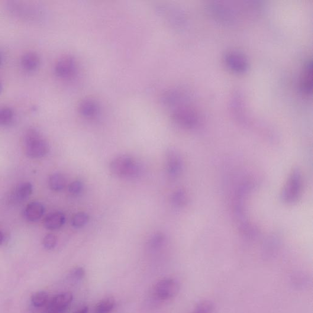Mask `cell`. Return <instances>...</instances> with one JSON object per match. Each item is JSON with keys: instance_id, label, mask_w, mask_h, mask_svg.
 I'll return each instance as SVG.
<instances>
[{"instance_id": "obj_1", "label": "cell", "mask_w": 313, "mask_h": 313, "mask_svg": "<svg viewBox=\"0 0 313 313\" xmlns=\"http://www.w3.org/2000/svg\"><path fill=\"white\" fill-rule=\"evenodd\" d=\"M111 173L116 177L124 179H135L140 176L139 164L133 157L126 154L119 155L109 164Z\"/></svg>"}, {"instance_id": "obj_2", "label": "cell", "mask_w": 313, "mask_h": 313, "mask_svg": "<svg viewBox=\"0 0 313 313\" xmlns=\"http://www.w3.org/2000/svg\"><path fill=\"white\" fill-rule=\"evenodd\" d=\"M26 154L31 159H39L46 156L49 152V146L40 132L30 128L25 135Z\"/></svg>"}, {"instance_id": "obj_3", "label": "cell", "mask_w": 313, "mask_h": 313, "mask_svg": "<svg viewBox=\"0 0 313 313\" xmlns=\"http://www.w3.org/2000/svg\"><path fill=\"white\" fill-rule=\"evenodd\" d=\"M302 188L301 174L295 170L288 179L283 193V198L288 203H292L298 200Z\"/></svg>"}, {"instance_id": "obj_4", "label": "cell", "mask_w": 313, "mask_h": 313, "mask_svg": "<svg viewBox=\"0 0 313 313\" xmlns=\"http://www.w3.org/2000/svg\"><path fill=\"white\" fill-rule=\"evenodd\" d=\"M180 285L176 280L167 279L160 280L155 286V293L161 300H168L178 294Z\"/></svg>"}, {"instance_id": "obj_5", "label": "cell", "mask_w": 313, "mask_h": 313, "mask_svg": "<svg viewBox=\"0 0 313 313\" xmlns=\"http://www.w3.org/2000/svg\"><path fill=\"white\" fill-rule=\"evenodd\" d=\"M73 301L72 293L62 292L53 297L47 304V313H64Z\"/></svg>"}, {"instance_id": "obj_6", "label": "cell", "mask_w": 313, "mask_h": 313, "mask_svg": "<svg viewBox=\"0 0 313 313\" xmlns=\"http://www.w3.org/2000/svg\"><path fill=\"white\" fill-rule=\"evenodd\" d=\"M167 170L168 174L172 178L178 176L181 172L182 163L178 152L170 148L166 153Z\"/></svg>"}, {"instance_id": "obj_7", "label": "cell", "mask_w": 313, "mask_h": 313, "mask_svg": "<svg viewBox=\"0 0 313 313\" xmlns=\"http://www.w3.org/2000/svg\"><path fill=\"white\" fill-rule=\"evenodd\" d=\"M225 61L228 68L235 72L244 73L248 68V61L243 54L231 51L226 54Z\"/></svg>"}, {"instance_id": "obj_8", "label": "cell", "mask_w": 313, "mask_h": 313, "mask_svg": "<svg viewBox=\"0 0 313 313\" xmlns=\"http://www.w3.org/2000/svg\"><path fill=\"white\" fill-rule=\"evenodd\" d=\"M76 69V62L72 57L66 56L58 61L56 66V73L58 77H67L72 74Z\"/></svg>"}, {"instance_id": "obj_9", "label": "cell", "mask_w": 313, "mask_h": 313, "mask_svg": "<svg viewBox=\"0 0 313 313\" xmlns=\"http://www.w3.org/2000/svg\"><path fill=\"white\" fill-rule=\"evenodd\" d=\"M173 118L177 123L186 127H194L198 121L194 113L188 109H178L174 112Z\"/></svg>"}, {"instance_id": "obj_10", "label": "cell", "mask_w": 313, "mask_h": 313, "mask_svg": "<svg viewBox=\"0 0 313 313\" xmlns=\"http://www.w3.org/2000/svg\"><path fill=\"white\" fill-rule=\"evenodd\" d=\"M45 209L44 206L40 202H32L30 203L25 210V217L29 222H36L43 217Z\"/></svg>"}, {"instance_id": "obj_11", "label": "cell", "mask_w": 313, "mask_h": 313, "mask_svg": "<svg viewBox=\"0 0 313 313\" xmlns=\"http://www.w3.org/2000/svg\"><path fill=\"white\" fill-rule=\"evenodd\" d=\"M66 221L65 215L61 212L51 213L44 220V227L47 230H56L63 227Z\"/></svg>"}, {"instance_id": "obj_12", "label": "cell", "mask_w": 313, "mask_h": 313, "mask_svg": "<svg viewBox=\"0 0 313 313\" xmlns=\"http://www.w3.org/2000/svg\"><path fill=\"white\" fill-rule=\"evenodd\" d=\"M21 63L24 69L28 71H33L40 66V58L36 53H27L22 57Z\"/></svg>"}, {"instance_id": "obj_13", "label": "cell", "mask_w": 313, "mask_h": 313, "mask_svg": "<svg viewBox=\"0 0 313 313\" xmlns=\"http://www.w3.org/2000/svg\"><path fill=\"white\" fill-rule=\"evenodd\" d=\"M312 62H308L303 72L301 81V89L306 94L312 91Z\"/></svg>"}, {"instance_id": "obj_14", "label": "cell", "mask_w": 313, "mask_h": 313, "mask_svg": "<svg viewBox=\"0 0 313 313\" xmlns=\"http://www.w3.org/2000/svg\"><path fill=\"white\" fill-rule=\"evenodd\" d=\"M33 192V186L30 182L21 183L16 188L14 192V198L19 201L27 199Z\"/></svg>"}, {"instance_id": "obj_15", "label": "cell", "mask_w": 313, "mask_h": 313, "mask_svg": "<svg viewBox=\"0 0 313 313\" xmlns=\"http://www.w3.org/2000/svg\"><path fill=\"white\" fill-rule=\"evenodd\" d=\"M48 185H49L50 189L53 191H61L66 185L65 177L60 173L53 174L50 177Z\"/></svg>"}, {"instance_id": "obj_16", "label": "cell", "mask_w": 313, "mask_h": 313, "mask_svg": "<svg viewBox=\"0 0 313 313\" xmlns=\"http://www.w3.org/2000/svg\"><path fill=\"white\" fill-rule=\"evenodd\" d=\"M115 306L114 298H107L102 300L96 306V313H111Z\"/></svg>"}, {"instance_id": "obj_17", "label": "cell", "mask_w": 313, "mask_h": 313, "mask_svg": "<svg viewBox=\"0 0 313 313\" xmlns=\"http://www.w3.org/2000/svg\"><path fill=\"white\" fill-rule=\"evenodd\" d=\"M31 300L35 307L43 308L49 302V296L45 291L37 292L32 296Z\"/></svg>"}, {"instance_id": "obj_18", "label": "cell", "mask_w": 313, "mask_h": 313, "mask_svg": "<svg viewBox=\"0 0 313 313\" xmlns=\"http://www.w3.org/2000/svg\"><path fill=\"white\" fill-rule=\"evenodd\" d=\"M80 109L83 115L86 116H92L98 112V108L95 102L87 100L80 104Z\"/></svg>"}, {"instance_id": "obj_19", "label": "cell", "mask_w": 313, "mask_h": 313, "mask_svg": "<svg viewBox=\"0 0 313 313\" xmlns=\"http://www.w3.org/2000/svg\"><path fill=\"white\" fill-rule=\"evenodd\" d=\"M14 117V111L11 108H0V125L5 126L9 125Z\"/></svg>"}, {"instance_id": "obj_20", "label": "cell", "mask_w": 313, "mask_h": 313, "mask_svg": "<svg viewBox=\"0 0 313 313\" xmlns=\"http://www.w3.org/2000/svg\"><path fill=\"white\" fill-rule=\"evenodd\" d=\"M165 242V236L162 232H157L151 237L148 245L151 249L156 250L163 246Z\"/></svg>"}, {"instance_id": "obj_21", "label": "cell", "mask_w": 313, "mask_h": 313, "mask_svg": "<svg viewBox=\"0 0 313 313\" xmlns=\"http://www.w3.org/2000/svg\"><path fill=\"white\" fill-rule=\"evenodd\" d=\"M89 220V215L85 212H79L74 215L72 225L75 228H82L88 224Z\"/></svg>"}, {"instance_id": "obj_22", "label": "cell", "mask_w": 313, "mask_h": 313, "mask_svg": "<svg viewBox=\"0 0 313 313\" xmlns=\"http://www.w3.org/2000/svg\"><path fill=\"white\" fill-rule=\"evenodd\" d=\"M214 308V304L211 301H204L196 305L192 313H212Z\"/></svg>"}, {"instance_id": "obj_23", "label": "cell", "mask_w": 313, "mask_h": 313, "mask_svg": "<svg viewBox=\"0 0 313 313\" xmlns=\"http://www.w3.org/2000/svg\"><path fill=\"white\" fill-rule=\"evenodd\" d=\"M186 201V193L183 190H177L172 196V202L174 205L179 207L185 204Z\"/></svg>"}, {"instance_id": "obj_24", "label": "cell", "mask_w": 313, "mask_h": 313, "mask_svg": "<svg viewBox=\"0 0 313 313\" xmlns=\"http://www.w3.org/2000/svg\"><path fill=\"white\" fill-rule=\"evenodd\" d=\"M57 243V236L53 234H48L44 238V246L47 250H50L53 249L56 247Z\"/></svg>"}, {"instance_id": "obj_25", "label": "cell", "mask_w": 313, "mask_h": 313, "mask_svg": "<svg viewBox=\"0 0 313 313\" xmlns=\"http://www.w3.org/2000/svg\"><path fill=\"white\" fill-rule=\"evenodd\" d=\"M83 189V183L80 180H75V181L70 183L69 186V190L70 193L72 195H79L82 192Z\"/></svg>"}, {"instance_id": "obj_26", "label": "cell", "mask_w": 313, "mask_h": 313, "mask_svg": "<svg viewBox=\"0 0 313 313\" xmlns=\"http://www.w3.org/2000/svg\"><path fill=\"white\" fill-rule=\"evenodd\" d=\"M86 272L83 267H77L70 272V278L74 280H82L85 277Z\"/></svg>"}, {"instance_id": "obj_27", "label": "cell", "mask_w": 313, "mask_h": 313, "mask_svg": "<svg viewBox=\"0 0 313 313\" xmlns=\"http://www.w3.org/2000/svg\"><path fill=\"white\" fill-rule=\"evenodd\" d=\"M89 308L88 306H85V307L81 309H80L79 311H77L76 313H88Z\"/></svg>"}, {"instance_id": "obj_28", "label": "cell", "mask_w": 313, "mask_h": 313, "mask_svg": "<svg viewBox=\"0 0 313 313\" xmlns=\"http://www.w3.org/2000/svg\"><path fill=\"white\" fill-rule=\"evenodd\" d=\"M3 240H4V236L1 231H0V245L3 243Z\"/></svg>"}, {"instance_id": "obj_29", "label": "cell", "mask_w": 313, "mask_h": 313, "mask_svg": "<svg viewBox=\"0 0 313 313\" xmlns=\"http://www.w3.org/2000/svg\"><path fill=\"white\" fill-rule=\"evenodd\" d=\"M3 90V83H2L1 81H0V94H1L2 93Z\"/></svg>"}, {"instance_id": "obj_30", "label": "cell", "mask_w": 313, "mask_h": 313, "mask_svg": "<svg viewBox=\"0 0 313 313\" xmlns=\"http://www.w3.org/2000/svg\"><path fill=\"white\" fill-rule=\"evenodd\" d=\"M2 61H3L2 56V54L0 53V66H1V64L2 63Z\"/></svg>"}]
</instances>
